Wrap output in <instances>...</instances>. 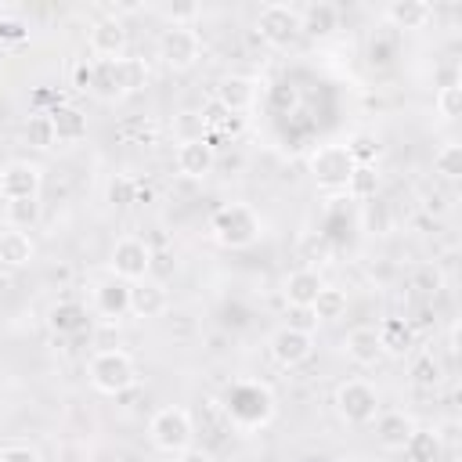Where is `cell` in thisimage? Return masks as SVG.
Wrapping results in <instances>:
<instances>
[{
  "instance_id": "cell-9",
  "label": "cell",
  "mask_w": 462,
  "mask_h": 462,
  "mask_svg": "<svg viewBox=\"0 0 462 462\" xmlns=\"http://www.w3.org/2000/svg\"><path fill=\"white\" fill-rule=\"evenodd\" d=\"M256 29H260V40L274 51L282 47H292L296 36H300V7L292 4H263L260 14H256Z\"/></svg>"
},
{
  "instance_id": "cell-24",
  "label": "cell",
  "mask_w": 462,
  "mask_h": 462,
  "mask_svg": "<svg viewBox=\"0 0 462 462\" xmlns=\"http://www.w3.org/2000/svg\"><path fill=\"white\" fill-rule=\"evenodd\" d=\"M51 123H54V137L61 144H76L87 137V116L76 108V105H54L51 112Z\"/></svg>"
},
{
  "instance_id": "cell-33",
  "label": "cell",
  "mask_w": 462,
  "mask_h": 462,
  "mask_svg": "<svg viewBox=\"0 0 462 462\" xmlns=\"http://www.w3.org/2000/svg\"><path fill=\"white\" fill-rule=\"evenodd\" d=\"M440 379H444L440 361L433 354H419L415 365H411V383L422 386V390H433V386H440Z\"/></svg>"
},
{
  "instance_id": "cell-38",
  "label": "cell",
  "mask_w": 462,
  "mask_h": 462,
  "mask_svg": "<svg viewBox=\"0 0 462 462\" xmlns=\"http://www.w3.org/2000/svg\"><path fill=\"white\" fill-rule=\"evenodd\" d=\"M433 437H437V444H440V448L455 451V448H458V440H462V426H458V419H444V422L433 430Z\"/></svg>"
},
{
  "instance_id": "cell-10",
  "label": "cell",
  "mask_w": 462,
  "mask_h": 462,
  "mask_svg": "<svg viewBox=\"0 0 462 462\" xmlns=\"http://www.w3.org/2000/svg\"><path fill=\"white\" fill-rule=\"evenodd\" d=\"M43 188V170L29 159H11L0 166V202H22V199H40Z\"/></svg>"
},
{
  "instance_id": "cell-17",
  "label": "cell",
  "mask_w": 462,
  "mask_h": 462,
  "mask_svg": "<svg viewBox=\"0 0 462 462\" xmlns=\"http://www.w3.org/2000/svg\"><path fill=\"white\" fill-rule=\"evenodd\" d=\"M339 29V7L328 0H310L300 7V32L310 40H328Z\"/></svg>"
},
{
  "instance_id": "cell-21",
  "label": "cell",
  "mask_w": 462,
  "mask_h": 462,
  "mask_svg": "<svg viewBox=\"0 0 462 462\" xmlns=\"http://www.w3.org/2000/svg\"><path fill=\"white\" fill-rule=\"evenodd\" d=\"M343 350H346V357H350L354 365H361V368L375 365V361L383 357L375 325H357V328H350V332L343 336Z\"/></svg>"
},
{
  "instance_id": "cell-1",
  "label": "cell",
  "mask_w": 462,
  "mask_h": 462,
  "mask_svg": "<svg viewBox=\"0 0 462 462\" xmlns=\"http://www.w3.org/2000/svg\"><path fill=\"white\" fill-rule=\"evenodd\" d=\"M263 235V217L249 202H227L209 217V238L220 249H249Z\"/></svg>"
},
{
  "instance_id": "cell-2",
  "label": "cell",
  "mask_w": 462,
  "mask_h": 462,
  "mask_svg": "<svg viewBox=\"0 0 462 462\" xmlns=\"http://www.w3.org/2000/svg\"><path fill=\"white\" fill-rule=\"evenodd\" d=\"M148 83V65L141 58H116V61H94V79H90V94L97 97H123L134 94Z\"/></svg>"
},
{
  "instance_id": "cell-11",
  "label": "cell",
  "mask_w": 462,
  "mask_h": 462,
  "mask_svg": "<svg viewBox=\"0 0 462 462\" xmlns=\"http://www.w3.org/2000/svg\"><path fill=\"white\" fill-rule=\"evenodd\" d=\"M267 350L271 357L282 365V368H300L310 361L314 354V332L307 328H296V325H278L267 339Z\"/></svg>"
},
{
  "instance_id": "cell-12",
  "label": "cell",
  "mask_w": 462,
  "mask_h": 462,
  "mask_svg": "<svg viewBox=\"0 0 462 462\" xmlns=\"http://www.w3.org/2000/svg\"><path fill=\"white\" fill-rule=\"evenodd\" d=\"M126 43H130V32H126L123 18H116V14H101L90 25V32H87V47H90L94 61H116V58H123L126 54Z\"/></svg>"
},
{
  "instance_id": "cell-39",
  "label": "cell",
  "mask_w": 462,
  "mask_h": 462,
  "mask_svg": "<svg viewBox=\"0 0 462 462\" xmlns=\"http://www.w3.org/2000/svg\"><path fill=\"white\" fill-rule=\"evenodd\" d=\"M437 451H440L437 437H433V433H422V430H419V433L411 437V444H408V455H415L419 462H426V458H430V455H437Z\"/></svg>"
},
{
  "instance_id": "cell-26",
  "label": "cell",
  "mask_w": 462,
  "mask_h": 462,
  "mask_svg": "<svg viewBox=\"0 0 462 462\" xmlns=\"http://www.w3.org/2000/svg\"><path fill=\"white\" fill-rule=\"evenodd\" d=\"M343 191H346L354 202L375 199V191H379V170H375V166H354V173L346 177Z\"/></svg>"
},
{
  "instance_id": "cell-29",
  "label": "cell",
  "mask_w": 462,
  "mask_h": 462,
  "mask_svg": "<svg viewBox=\"0 0 462 462\" xmlns=\"http://www.w3.org/2000/svg\"><path fill=\"white\" fill-rule=\"evenodd\" d=\"M40 199H22V202H4V217H7V227H18V231H29L40 224Z\"/></svg>"
},
{
  "instance_id": "cell-13",
  "label": "cell",
  "mask_w": 462,
  "mask_h": 462,
  "mask_svg": "<svg viewBox=\"0 0 462 462\" xmlns=\"http://www.w3.org/2000/svg\"><path fill=\"white\" fill-rule=\"evenodd\" d=\"M213 101H217L224 112H231V116H242V112H249V108L260 101V79H256V76H242V72H231V76H224V79L217 83V90H213Z\"/></svg>"
},
{
  "instance_id": "cell-41",
  "label": "cell",
  "mask_w": 462,
  "mask_h": 462,
  "mask_svg": "<svg viewBox=\"0 0 462 462\" xmlns=\"http://www.w3.org/2000/svg\"><path fill=\"white\" fill-rule=\"evenodd\" d=\"M90 79H94V58H87V61H79L76 69H72V83H76V90H90Z\"/></svg>"
},
{
  "instance_id": "cell-31",
  "label": "cell",
  "mask_w": 462,
  "mask_h": 462,
  "mask_svg": "<svg viewBox=\"0 0 462 462\" xmlns=\"http://www.w3.org/2000/svg\"><path fill=\"white\" fill-rule=\"evenodd\" d=\"M408 282H411V289H415L419 296H437V292L444 289V271H440L437 263H419Z\"/></svg>"
},
{
  "instance_id": "cell-44",
  "label": "cell",
  "mask_w": 462,
  "mask_h": 462,
  "mask_svg": "<svg viewBox=\"0 0 462 462\" xmlns=\"http://www.w3.org/2000/svg\"><path fill=\"white\" fill-rule=\"evenodd\" d=\"M339 462H368L365 455H346V458H339Z\"/></svg>"
},
{
  "instance_id": "cell-42",
  "label": "cell",
  "mask_w": 462,
  "mask_h": 462,
  "mask_svg": "<svg viewBox=\"0 0 462 462\" xmlns=\"http://www.w3.org/2000/svg\"><path fill=\"white\" fill-rule=\"evenodd\" d=\"M177 462H213V455L209 451H202V448H188V451H180V455H173Z\"/></svg>"
},
{
  "instance_id": "cell-8",
  "label": "cell",
  "mask_w": 462,
  "mask_h": 462,
  "mask_svg": "<svg viewBox=\"0 0 462 462\" xmlns=\"http://www.w3.org/2000/svg\"><path fill=\"white\" fill-rule=\"evenodd\" d=\"M155 51H159L166 69L184 72L202 58V40H199V32L191 25H166L159 32V40H155Z\"/></svg>"
},
{
  "instance_id": "cell-20",
  "label": "cell",
  "mask_w": 462,
  "mask_h": 462,
  "mask_svg": "<svg viewBox=\"0 0 462 462\" xmlns=\"http://www.w3.org/2000/svg\"><path fill=\"white\" fill-rule=\"evenodd\" d=\"M36 256V242L29 231H18V227H4L0 231V267L4 271H18V267H29Z\"/></svg>"
},
{
  "instance_id": "cell-34",
  "label": "cell",
  "mask_w": 462,
  "mask_h": 462,
  "mask_svg": "<svg viewBox=\"0 0 462 462\" xmlns=\"http://www.w3.org/2000/svg\"><path fill=\"white\" fill-rule=\"evenodd\" d=\"M433 108H437V116H440L444 123L458 119V112H462V87H458V83H444V87L437 90V97H433Z\"/></svg>"
},
{
  "instance_id": "cell-27",
  "label": "cell",
  "mask_w": 462,
  "mask_h": 462,
  "mask_svg": "<svg viewBox=\"0 0 462 462\" xmlns=\"http://www.w3.org/2000/svg\"><path fill=\"white\" fill-rule=\"evenodd\" d=\"M310 310H314L318 321H336V318L346 314V292H343L339 285H328V282H325V289L318 292V300L310 303Z\"/></svg>"
},
{
  "instance_id": "cell-45",
  "label": "cell",
  "mask_w": 462,
  "mask_h": 462,
  "mask_svg": "<svg viewBox=\"0 0 462 462\" xmlns=\"http://www.w3.org/2000/svg\"><path fill=\"white\" fill-rule=\"evenodd\" d=\"M0 209H4V206H0Z\"/></svg>"
},
{
  "instance_id": "cell-25",
  "label": "cell",
  "mask_w": 462,
  "mask_h": 462,
  "mask_svg": "<svg viewBox=\"0 0 462 462\" xmlns=\"http://www.w3.org/2000/svg\"><path fill=\"white\" fill-rule=\"evenodd\" d=\"M94 303L105 318H123L130 314V285L126 282H101L94 289Z\"/></svg>"
},
{
  "instance_id": "cell-5",
  "label": "cell",
  "mask_w": 462,
  "mask_h": 462,
  "mask_svg": "<svg viewBox=\"0 0 462 462\" xmlns=\"http://www.w3.org/2000/svg\"><path fill=\"white\" fill-rule=\"evenodd\" d=\"M332 404H336V415L346 426H368L383 411L379 390L368 379H343L336 386V393H332Z\"/></svg>"
},
{
  "instance_id": "cell-23",
  "label": "cell",
  "mask_w": 462,
  "mask_h": 462,
  "mask_svg": "<svg viewBox=\"0 0 462 462\" xmlns=\"http://www.w3.org/2000/svg\"><path fill=\"white\" fill-rule=\"evenodd\" d=\"M383 18L393 29H422L433 18V7L426 0H393L383 7Z\"/></svg>"
},
{
  "instance_id": "cell-3",
  "label": "cell",
  "mask_w": 462,
  "mask_h": 462,
  "mask_svg": "<svg viewBox=\"0 0 462 462\" xmlns=\"http://www.w3.org/2000/svg\"><path fill=\"white\" fill-rule=\"evenodd\" d=\"M87 379H90V386H94L97 393L116 397V393H126V390L137 383V365H134V357H130L126 350L105 346V350L90 354V361H87Z\"/></svg>"
},
{
  "instance_id": "cell-37",
  "label": "cell",
  "mask_w": 462,
  "mask_h": 462,
  "mask_svg": "<svg viewBox=\"0 0 462 462\" xmlns=\"http://www.w3.org/2000/svg\"><path fill=\"white\" fill-rule=\"evenodd\" d=\"M108 199H112L116 206L137 202V180H134V177H116V180L108 184Z\"/></svg>"
},
{
  "instance_id": "cell-4",
  "label": "cell",
  "mask_w": 462,
  "mask_h": 462,
  "mask_svg": "<svg viewBox=\"0 0 462 462\" xmlns=\"http://www.w3.org/2000/svg\"><path fill=\"white\" fill-rule=\"evenodd\" d=\"M148 440H152V448L162 451V455H180V451H188L191 440H195L191 411L180 408V404L159 408V411L148 419Z\"/></svg>"
},
{
  "instance_id": "cell-35",
  "label": "cell",
  "mask_w": 462,
  "mask_h": 462,
  "mask_svg": "<svg viewBox=\"0 0 462 462\" xmlns=\"http://www.w3.org/2000/svg\"><path fill=\"white\" fill-rule=\"evenodd\" d=\"M346 148H350V155H354V162L357 166H375V155H379V141H375V134H354V137H346Z\"/></svg>"
},
{
  "instance_id": "cell-32",
  "label": "cell",
  "mask_w": 462,
  "mask_h": 462,
  "mask_svg": "<svg viewBox=\"0 0 462 462\" xmlns=\"http://www.w3.org/2000/svg\"><path fill=\"white\" fill-rule=\"evenodd\" d=\"M206 134H209V126H206L202 112H177L173 116V137H177V144L180 141H199Z\"/></svg>"
},
{
  "instance_id": "cell-19",
  "label": "cell",
  "mask_w": 462,
  "mask_h": 462,
  "mask_svg": "<svg viewBox=\"0 0 462 462\" xmlns=\"http://www.w3.org/2000/svg\"><path fill=\"white\" fill-rule=\"evenodd\" d=\"M321 289H325V278H321L318 267H300V271H292V274L285 278V285H282L285 303L296 307V310H310V303L318 300Z\"/></svg>"
},
{
  "instance_id": "cell-15",
  "label": "cell",
  "mask_w": 462,
  "mask_h": 462,
  "mask_svg": "<svg viewBox=\"0 0 462 462\" xmlns=\"http://www.w3.org/2000/svg\"><path fill=\"white\" fill-rule=\"evenodd\" d=\"M372 426H375V440H379L383 451H408L411 437L419 433V422L408 411H397V408L393 411H379L372 419Z\"/></svg>"
},
{
  "instance_id": "cell-14",
  "label": "cell",
  "mask_w": 462,
  "mask_h": 462,
  "mask_svg": "<svg viewBox=\"0 0 462 462\" xmlns=\"http://www.w3.org/2000/svg\"><path fill=\"white\" fill-rule=\"evenodd\" d=\"M173 166L180 177L188 180H206L217 166V144L209 137H199V141H180L177 152H173Z\"/></svg>"
},
{
  "instance_id": "cell-18",
  "label": "cell",
  "mask_w": 462,
  "mask_h": 462,
  "mask_svg": "<svg viewBox=\"0 0 462 462\" xmlns=\"http://www.w3.org/2000/svg\"><path fill=\"white\" fill-rule=\"evenodd\" d=\"M47 325L54 336L61 339H72V336H83L90 328V310L79 303V300H58L51 310H47Z\"/></svg>"
},
{
  "instance_id": "cell-6",
  "label": "cell",
  "mask_w": 462,
  "mask_h": 462,
  "mask_svg": "<svg viewBox=\"0 0 462 462\" xmlns=\"http://www.w3.org/2000/svg\"><path fill=\"white\" fill-rule=\"evenodd\" d=\"M354 166H357V162H354L346 141H325V144H318V148L307 155V170H310L314 180H318L321 188H328V191L343 188L346 177L354 173Z\"/></svg>"
},
{
  "instance_id": "cell-43",
  "label": "cell",
  "mask_w": 462,
  "mask_h": 462,
  "mask_svg": "<svg viewBox=\"0 0 462 462\" xmlns=\"http://www.w3.org/2000/svg\"><path fill=\"white\" fill-rule=\"evenodd\" d=\"M7 289H11V274H7V271H4V267H0V296H4V292H7Z\"/></svg>"
},
{
  "instance_id": "cell-16",
  "label": "cell",
  "mask_w": 462,
  "mask_h": 462,
  "mask_svg": "<svg viewBox=\"0 0 462 462\" xmlns=\"http://www.w3.org/2000/svg\"><path fill=\"white\" fill-rule=\"evenodd\" d=\"M170 310V292L162 282L155 278H144V282H134L130 285V314L141 318V321H152V318H162Z\"/></svg>"
},
{
  "instance_id": "cell-30",
  "label": "cell",
  "mask_w": 462,
  "mask_h": 462,
  "mask_svg": "<svg viewBox=\"0 0 462 462\" xmlns=\"http://www.w3.org/2000/svg\"><path fill=\"white\" fill-rule=\"evenodd\" d=\"M433 173H440L444 180H458L462 177V144L458 141H444L433 155Z\"/></svg>"
},
{
  "instance_id": "cell-40",
  "label": "cell",
  "mask_w": 462,
  "mask_h": 462,
  "mask_svg": "<svg viewBox=\"0 0 462 462\" xmlns=\"http://www.w3.org/2000/svg\"><path fill=\"white\" fill-rule=\"evenodd\" d=\"M0 462H43V455L29 444H4L0 448Z\"/></svg>"
},
{
  "instance_id": "cell-36",
  "label": "cell",
  "mask_w": 462,
  "mask_h": 462,
  "mask_svg": "<svg viewBox=\"0 0 462 462\" xmlns=\"http://www.w3.org/2000/svg\"><path fill=\"white\" fill-rule=\"evenodd\" d=\"M159 14L166 18V25H191L199 18V7L195 4H166V7H159Z\"/></svg>"
},
{
  "instance_id": "cell-22",
  "label": "cell",
  "mask_w": 462,
  "mask_h": 462,
  "mask_svg": "<svg viewBox=\"0 0 462 462\" xmlns=\"http://www.w3.org/2000/svg\"><path fill=\"white\" fill-rule=\"evenodd\" d=\"M375 332H379L383 354L404 357V354L415 346V328H411V321H404V318H383V321L375 325Z\"/></svg>"
},
{
  "instance_id": "cell-28",
  "label": "cell",
  "mask_w": 462,
  "mask_h": 462,
  "mask_svg": "<svg viewBox=\"0 0 462 462\" xmlns=\"http://www.w3.org/2000/svg\"><path fill=\"white\" fill-rule=\"evenodd\" d=\"M25 144L36 148V152H47V148L58 144V137H54V123H51L47 112H32V116L25 119Z\"/></svg>"
},
{
  "instance_id": "cell-7",
  "label": "cell",
  "mask_w": 462,
  "mask_h": 462,
  "mask_svg": "<svg viewBox=\"0 0 462 462\" xmlns=\"http://www.w3.org/2000/svg\"><path fill=\"white\" fill-rule=\"evenodd\" d=\"M152 260H155V253H152V245H148L144 238L123 235V238L112 245L108 267H112V274H116L119 282L134 285V282H144V278L152 274Z\"/></svg>"
}]
</instances>
